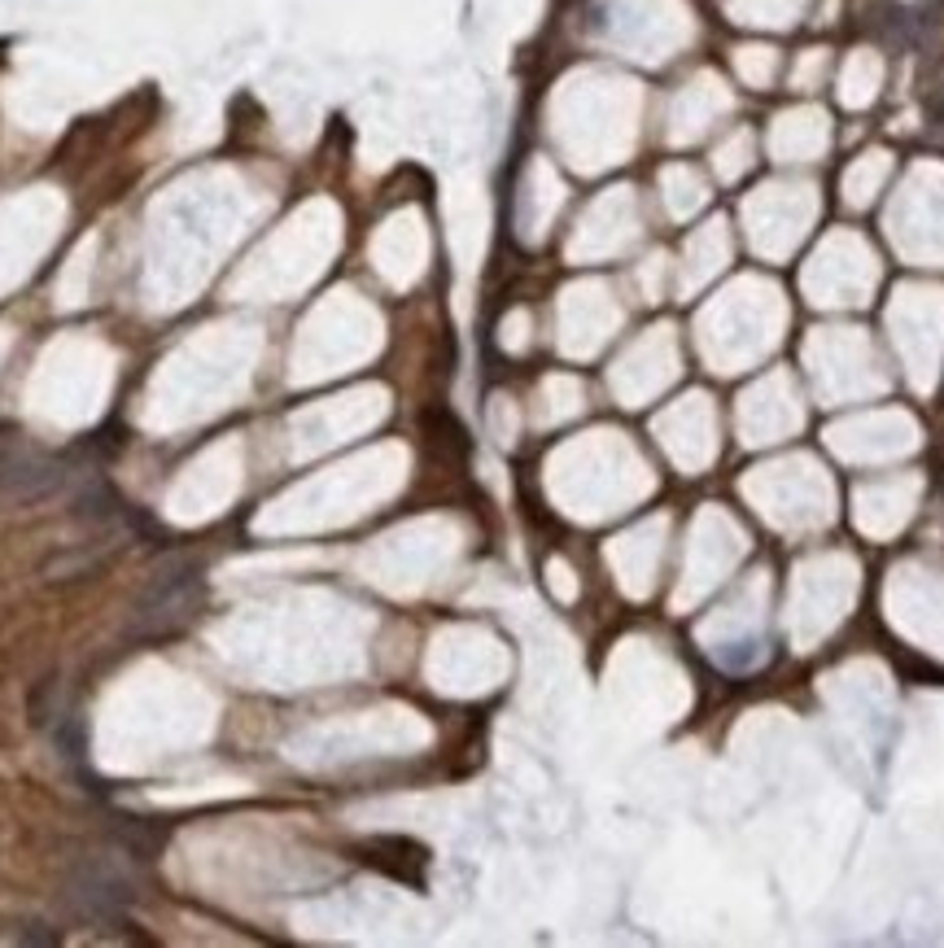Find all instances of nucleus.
<instances>
[{
  "label": "nucleus",
  "instance_id": "nucleus-5",
  "mask_svg": "<svg viewBox=\"0 0 944 948\" xmlns=\"http://www.w3.org/2000/svg\"><path fill=\"white\" fill-rule=\"evenodd\" d=\"M22 945H57V931H40V923H31V931H22Z\"/></svg>",
  "mask_w": 944,
  "mask_h": 948
},
{
  "label": "nucleus",
  "instance_id": "nucleus-4",
  "mask_svg": "<svg viewBox=\"0 0 944 948\" xmlns=\"http://www.w3.org/2000/svg\"><path fill=\"white\" fill-rule=\"evenodd\" d=\"M118 843H122L131 857L153 861V852L167 843V830L149 827V822H140V818H122V822H118Z\"/></svg>",
  "mask_w": 944,
  "mask_h": 948
},
{
  "label": "nucleus",
  "instance_id": "nucleus-2",
  "mask_svg": "<svg viewBox=\"0 0 944 948\" xmlns=\"http://www.w3.org/2000/svg\"><path fill=\"white\" fill-rule=\"evenodd\" d=\"M66 909L84 923H118L131 905H136V883L101 857L75 865L66 874V892H62Z\"/></svg>",
  "mask_w": 944,
  "mask_h": 948
},
{
  "label": "nucleus",
  "instance_id": "nucleus-3",
  "mask_svg": "<svg viewBox=\"0 0 944 948\" xmlns=\"http://www.w3.org/2000/svg\"><path fill=\"white\" fill-rule=\"evenodd\" d=\"M71 464L26 451V446H0V489L18 498H44L71 485Z\"/></svg>",
  "mask_w": 944,
  "mask_h": 948
},
{
  "label": "nucleus",
  "instance_id": "nucleus-1",
  "mask_svg": "<svg viewBox=\"0 0 944 948\" xmlns=\"http://www.w3.org/2000/svg\"><path fill=\"white\" fill-rule=\"evenodd\" d=\"M206 603V564L189 551H167L144 586L131 599V621L127 629L136 638H162V634H175L184 629Z\"/></svg>",
  "mask_w": 944,
  "mask_h": 948
}]
</instances>
